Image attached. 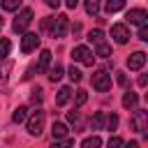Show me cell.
<instances>
[{
	"label": "cell",
	"mask_w": 148,
	"mask_h": 148,
	"mask_svg": "<svg viewBox=\"0 0 148 148\" xmlns=\"http://www.w3.org/2000/svg\"><path fill=\"white\" fill-rule=\"evenodd\" d=\"M67 28H69V16L67 14H58L56 18H53V23H51V37L53 39H60V37H65L67 35Z\"/></svg>",
	"instance_id": "cell-1"
},
{
	"label": "cell",
	"mask_w": 148,
	"mask_h": 148,
	"mask_svg": "<svg viewBox=\"0 0 148 148\" xmlns=\"http://www.w3.org/2000/svg\"><path fill=\"white\" fill-rule=\"evenodd\" d=\"M44 118H46V113H44L42 109L32 111V116L28 118V132H30L32 136H39V134H42V130H44Z\"/></svg>",
	"instance_id": "cell-2"
},
{
	"label": "cell",
	"mask_w": 148,
	"mask_h": 148,
	"mask_svg": "<svg viewBox=\"0 0 148 148\" xmlns=\"http://www.w3.org/2000/svg\"><path fill=\"white\" fill-rule=\"evenodd\" d=\"M130 125H132L134 132L146 134V130H148V111H146V109H136L134 116L130 118Z\"/></svg>",
	"instance_id": "cell-3"
},
{
	"label": "cell",
	"mask_w": 148,
	"mask_h": 148,
	"mask_svg": "<svg viewBox=\"0 0 148 148\" xmlns=\"http://www.w3.org/2000/svg\"><path fill=\"white\" fill-rule=\"evenodd\" d=\"M72 60L90 67V65L95 62V56H92V51H90L88 46H83V44H81V46H74V49H72Z\"/></svg>",
	"instance_id": "cell-4"
},
{
	"label": "cell",
	"mask_w": 148,
	"mask_h": 148,
	"mask_svg": "<svg viewBox=\"0 0 148 148\" xmlns=\"http://www.w3.org/2000/svg\"><path fill=\"white\" fill-rule=\"evenodd\" d=\"M30 23H32V9L25 7V9H21V14L14 18L12 28H14V32H23V35H25V28H28Z\"/></svg>",
	"instance_id": "cell-5"
},
{
	"label": "cell",
	"mask_w": 148,
	"mask_h": 148,
	"mask_svg": "<svg viewBox=\"0 0 148 148\" xmlns=\"http://www.w3.org/2000/svg\"><path fill=\"white\" fill-rule=\"evenodd\" d=\"M92 88H95L97 92L111 90V74H106L104 69H97V72L92 74Z\"/></svg>",
	"instance_id": "cell-6"
},
{
	"label": "cell",
	"mask_w": 148,
	"mask_h": 148,
	"mask_svg": "<svg viewBox=\"0 0 148 148\" xmlns=\"http://www.w3.org/2000/svg\"><path fill=\"white\" fill-rule=\"evenodd\" d=\"M111 37L116 44H127L130 42V28L125 23H113L111 25Z\"/></svg>",
	"instance_id": "cell-7"
},
{
	"label": "cell",
	"mask_w": 148,
	"mask_h": 148,
	"mask_svg": "<svg viewBox=\"0 0 148 148\" xmlns=\"http://www.w3.org/2000/svg\"><path fill=\"white\" fill-rule=\"evenodd\" d=\"M125 18H127L130 23H134V25H146V23H148V12L141 9V7H134V9H130V12L125 14Z\"/></svg>",
	"instance_id": "cell-8"
},
{
	"label": "cell",
	"mask_w": 148,
	"mask_h": 148,
	"mask_svg": "<svg viewBox=\"0 0 148 148\" xmlns=\"http://www.w3.org/2000/svg\"><path fill=\"white\" fill-rule=\"evenodd\" d=\"M37 46H39V35H37V32H25V35L21 37V51H23V53L35 51Z\"/></svg>",
	"instance_id": "cell-9"
},
{
	"label": "cell",
	"mask_w": 148,
	"mask_h": 148,
	"mask_svg": "<svg viewBox=\"0 0 148 148\" xmlns=\"http://www.w3.org/2000/svg\"><path fill=\"white\" fill-rule=\"evenodd\" d=\"M146 65V53L143 51H134L130 58H127V67L130 69H141Z\"/></svg>",
	"instance_id": "cell-10"
},
{
	"label": "cell",
	"mask_w": 148,
	"mask_h": 148,
	"mask_svg": "<svg viewBox=\"0 0 148 148\" xmlns=\"http://www.w3.org/2000/svg\"><path fill=\"white\" fill-rule=\"evenodd\" d=\"M69 97H72V88H69V86H62V88L58 90V95H56V104H58V106H65V104L69 102Z\"/></svg>",
	"instance_id": "cell-11"
},
{
	"label": "cell",
	"mask_w": 148,
	"mask_h": 148,
	"mask_svg": "<svg viewBox=\"0 0 148 148\" xmlns=\"http://www.w3.org/2000/svg\"><path fill=\"white\" fill-rule=\"evenodd\" d=\"M51 136H53V141L65 139V136H67V125H65V123H53V125H51Z\"/></svg>",
	"instance_id": "cell-12"
},
{
	"label": "cell",
	"mask_w": 148,
	"mask_h": 148,
	"mask_svg": "<svg viewBox=\"0 0 148 148\" xmlns=\"http://www.w3.org/2000/svg\"><path fill=\"white\" fill-rule=\"evenodd\" d=\"M49 65H51V51H49V49H44V51L39 53V62H37V72H46V69H49Z\"/></svg>",
	"instance_id": "cell-13"
},
{
	"label": "cell",
	"mask_w": 148,
	"mask_h": 148,
	"mask_svg": "<svg viewBox=\"0 0 148 148\" xmlns=\"http://www.w3.org/2000/svg\"><path fill=\"white\" fill-rule=\"evenodd\" d=\"M136 104H139V95L132 92V90H127V92L123 95V106H125V109H136Z\"/></svg>",
	"instance_id": "cell-14"
},
{
	"label": "cell",
	"mask_w": 148,
	"mask_h": 148,
	"mask_svg": "<svg viewBox=\"0 0 148 148\" xmlns=\"http://www.w3.org/2000/svg\"><path fill=\"white\" fill-rule=\"evenodd\" d=\"M104 123H106V116H104L102 111H97V113L90 118V127H92V130H102V127H104Z\"/></svg>",
	"instance_id": "cell-15"
},
{
	"label": "cell",
	"mask_w": 148,
	"mask_h": 148,
	"mask_svg": "<svg viewBox=\"0 0 148 148\" xmlns=\"http://www.w3.org/2000/svg\"><path fill=\"white\" fill-rule=\"evenodd\" d=\"M25 118H28V109H25V106H16L14 113H12V120H14V123H23Z\"/></svg>",
	"instance_id": "cell-16"
},
{
	"label": "cell",
	"mask_w": 148,
	"mask_h": 148,
	"mask_svg": "<svg viewBox=\"0 0 148 148\" xmlns=\"http://www.w3.org/2000/svg\"><path fill=\"white\" fill-rule=\"evenodd\" d=\"M99 146H102V139H99L97 134H92V136L83 139V143H81V148H99Z\"/></svg>",
	"instance_id": "cell-17"
},
{
	"label": "cell",
	"mask_w": 148,
	"mask_h": 148,
	"mask_svg": "<svg viewBox=\"0 0 148 148\" xmlns=\"http://www.w3.org/2000/svg\"><path fill=\"white\" fill-rule=\"evenodd\" d=\"M123 7H125V2H123V0H109V2L104 5V9H106L109 14H113V12H120Z\"/></svg>",
	"instance_id": "cell-18"
},
{
	"label": "cell",
	"mask_w": 148,
	"mask_h": 148,
	"mask_svg": "<svg viewBox=\"0 0 148 148\" xmlns=\"http://www.w3.org/2000/svg\"><path fill=\"white\" fill-rule=\"evenodd\" d=\"M88 39H90L95 46H99V44H104V32H102V30H90V32H88Z\"/></svg>",
	"instance_id": "cell-19"
},
{
	"label": "cell",
	"mask_w": 148,
	"mask_h": 148,
	"mask_svg": "<svg viewBox=\"0 0 148 148\" xmlns=\"http://www.w3.org/2000/svg\"><path fill=\"white\" fill-rule=\"evenodd\" d=\"M92 56H99V58H109V56H111V46L104 42V44L95 46V53H92Z\"/></svg>",
	"instance_id": "cell-20"
},
{
	"label": "cell",
	"mask_w": 148,
	"mask_h": 148,
	"mask_svg": "<svg viewBox=\"0 0 148 148\" xmlns=\"http://www.w3.org/2000/svg\"><path fill=\"white\" fill-rule=\"evenodd\" d=\"M67 76L72 79V83H79V81L83 79V74H81V69H79V67H74V65H72V67L67 69Z\"/></svg>",
	"instance_id": "cell-21"
},
{
	"label": "cell",
	"mask_w": 148,
	"mask_h": 148,
	"mask_svg": "<svg viewBox=\"0 0 148 148\" xmlns=\"http://www.w3.org/2000/svg\"><path fill=\"white\" fill-rule=\"evenodd\" d=\"M72 146H74V139H69V136L58 139V141H53V143H51V148H72Z\"/></svg>",
	"instance_id": "cell-22"
},
{
	"label": "cell",
	"mask_w": 148,
	"mask_h": 148,
	"mask_svg": "<svg viewBox=\"0 0 148 148\" xmlns=\"http://www.w3.org/2000/svg\"><path fill=\"white\" fill-rule=\"evenodd\" d=\"M9 49H12V44H9V39H0V60H5L7 56H9Z\"/></svg>",
	"instance_id": "cell-23"
},
{
	"label": "cell",
	"mask_w": 148,
	"mask_h": 148,
	"mask_svg": "<svg viewBox=\"0 0 148 148\" xmlns=\"http://www.w3.org/2000/svg\"><path fill=\"white\" fill-rule=\"evenodd\" d=\"M62 72H65V69H62L60 65H56V67L51 69V74H49V79H51V81L56 83V81H60V79H62Z\"/></svg>",
	"instance_id": "cell-24"
},
{
	"label": "cell",
	"mask_w": 148,
	"mask_h": 148,
	"mask_svg": "<svg viewBox=\"0 0 148 148\" xmlns=\"http://www.w3.org/2000/svg\"><path fill=\"white\" fill-rule=\"evenodd\" d=\"M86 99H88V92H86V90H76V95H74V106L86 104Z\"/></svg>",
	"instance_id": "cell-25"
},
{
	"label": "cell",
	"mask_w": 148,
	"mask_h": 148,
	"mask_svg": "<svg viewBox=\"0 0 148 148\" xmlns=\"http://www.w3.org/2000/svg\"><path fill=\"white\" fill-rule=\"evenodd\" d=\"M18 5H21V0H5L2 2V9L5 12H14V9H18Z\"/></svg>",
	"instance_id": "cell-26"
},
{
	"label": "cell",
	"mask_w": 148,
	"mask_h": 148,
	"mask_svg": "<svg viewBox=\"0 0 148 148\" xmlns=\"http://www.w3.org/2000/svg\"><path fill=\"white\" fill-rule=\"evenodd\" d=\"M86 12L95 16V14L99 12V2H97V0H88V2H86Z\"/></svg>",
	"instance_id": "cell-27"
},
{
	"label": "cell",
	"mask_w": 148,
	"mask_h": 148,
	"mask_svg": "<svg viewBox=\"0 0 148 148\" xmlns=\"http://www.w3.org/2000/svg\"><path fill=\"white\" fill-rule=\"evenodd\" d=\"M104 125H106L109 130H116V127H118V116H116V113L106 116V123H104Z\"/></svg>",
	"instance_id": "cell-28"
},
{
	"label": "cell",
	"mask_w": 148,
	"mask_h": 148,
	"mask_svg": "<svg viewBox=\"0 0 148 148\" xmlns=\"http://www.w3.org/2000/svg\"><path fill=\"white\" fill-rule=\"evenodd\" d=\"M120 146H123V139L120 136H111L106 141V148H120Z\"/></svg>",
	"instance_id": "cell-29"
},
{
	"label": "cell",
	"mask_w": 148,
	"mask_h": 148,
	"mask_svg": "<svg viewBox=\"0 0 148 148\" xmlns=\"http://www.w3.org/2000/svg\"><path fill=\"white\" fill-rule=\"evenodd\" d=\"M79 118H81V116H79V111H69V113H67V120H69L74 127L79 125Z\"/></svg>",
	"instance_id": "cell-30"
},
{
	"label": "cell",
	"mask_w": 148,
	"mask_h": 148,
	"mask_svg": "<svg viewBox=\"0 0 148 148\" xmlns=\"http://www.w3.org/2000/svg\"><path fill=\"white\" fill-rule=\"evenodd\" d=\"M139 39L148 42V25H141V28H139Z\"/></svg>",
	"instance_id": "cell-31"
},
{
	"label": "cell",
	"mask_w": 148,
	"mask_h": 148,
	"mask_svg": "<svg viewBox=\"0 0 148 148\" xmlns=\"http://www.w3.org/2000/svg\"><path fill=\"white\" fill-rule=\"evenodd\" d=\"M116 81H118V86H125V83H127V76H125V72H116Z\"/></svg>",
	"instance_id": "cell-32"
},
{
	"label": "cell",
	"mask_w": 148,
	"mask_h": 148,
	"mask_svg": "<svg viewBox=\"0 0 148 148\" xmlns=\"http://www.w3.org/2000/svg\"><path fill=\"white\" fill-rule=\"evenodd\" d=\"M37 102H42V90H39V88L32 90V104H37Z\"/></svg>",
	"instance_id": "cell-33"
},
{
	"label": "cell",
	"mask_w": 148,
	"mask_h": 148,
	"mask_svg": "<svg viewBox=\"0 0 148 148\" xmlns=\"http://www.w3.org/2000/svg\"><path fill=\"white\" fill-rule=\"evenodd\" d=\"M46 5H49L51 9H58V7H60V0H46Z\"/></svg>",
	"instance_id": "cell-34"
},
{
	"label": "cell",
	"mask_w": 148,
	"mask_h": 148,
	"mask_svg": "<svg viewBox=\"0 0 148 148\" xmlns=\"http://www.w3.org/2000/svg\"><path fill=\"white\" fill-rule=\"evenodd\" d=\"M120 148H139V143H136V141H130V143H123Z\"/></svg>",
	"instance_id": "cell-35"
},
{
	"label": "cell",
	"mask_w": 148,
	"mask_h": 148,
	"mask_svg": "<svg viewBox=\"0 0 148 148\" xmlns=\"http://www.w3.org/2000/svg\"><path fill=\"white\" fill-rule=\"evenodd\" d=\"M76 5H79V2H76V0H67V7H69V9H74V7H76Z\"/></svg>",
	"instance_id": "cell-36"
},
{
	"label": "cell",
	"mask_w": 148,
	"mask_h": 148,
	"mask_svg": "<svg viewBox=\"0 0 148 148\" xmlns=\"http://www.w3.org/2000/svg\"><path fill=\"white\" fill-rule=\"evenodd\" d=\"M146 83H148V79H146V76L141 74V76H139V86H146Z\"/></svg>",
	"instance_id": "cell-37"
},
{
	"label": "cell",
	"mask_w": 148,
	"mask_h": 148,
	"mask_svg": "<svg viewBox=\"0 0 148 148\" xmlns=\"http://www.w3.org/2000/svg\"><path fill=\"white\" fill-rule=\"evenodd\" d=\"M2 25H5V21H2V18H0V30H2Z\"/></svg>",
	"instance_id": "cell-38"
}]
</instances>
